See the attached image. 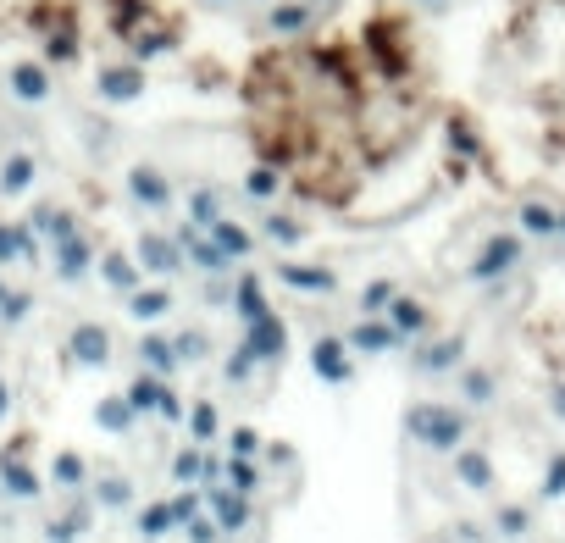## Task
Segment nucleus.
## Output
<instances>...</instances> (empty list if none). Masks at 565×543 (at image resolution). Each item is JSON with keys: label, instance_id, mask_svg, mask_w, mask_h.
I'll return each mask as SVG.
<instances>
[{"label": "nucleus", "instance_id": "nucleus-34", "mask_svg": "<svg viewBox=\"0 0 565 543\" xmlns=\"http://www.w3.org/2000/svg\"><path fill=\"white\" fill-rule=\"evenodd\" d=\"M205 477V444H189V449H178V455H172V483H200Z\"/></svg>", "mask_w": 565, "mask_h": 543}, {"label": "nucleus", "instance_id": "nucleus-46", "mask_svg": "<svg viewBox=\"0 0 565 543\" xmlns=\"http://www.w3.org/2000/svg\"><path fill=\"white\" fill-rule=\"evenodd\" d=\"M172 510H178V521H183V527H189L194 516H205V499H200V494H189V488H183V494H172Z\"/></svg>", "mask_w": 565, "mask_h": 543}, {"label": "nucleus", "instance_id": "nucleus-50", "mask_svg": "<svg viewBox=\"0 0 565 543\" xmlns=\"http://www.w3.org/2000/svg\"><path fill=\"white\" fill-rule=\"evenodd\" d=\"M449 145H455L460 156H477V133H471L466 122H449Z\"/></svg>", "mask_w": 565, "mask_h": 543}, {"label": "nucleus", "instance_id": "nucleus-32", "mask_svg": "<svg viewBox=\"0 0 565 543\" xmlns=\"http://www.w3.org/2000/svg\"><path fill=\"white\" fill-rule=\"evenodd\" d=\"M161 388H167V377H156V372H139L128 388H122V394H128V405H133L139 416H150V411L161 405Z\"/></svg>", "mask_w": 565, "mask_h": 543}, {"label": "nucleus", "instance_id": "nucleus-43", "mask_svg": "<svg viewBox=\"0 0 565 543\" xmlns=\"http://www.w3.org/2000/svg\"><path fill=\"white\" fill-rule=\"evenodd\" d=\"M244 194H250V200H272V194H277V172L272 167L244 172Z\"/></svg>", "mask_w": 565, "mask_h": 543}, {"label": "nucleus", "instance_id": "nucleus-14", "mask_svg": "<svg viewBox=\"0 0 565 543\" xmlns=\"http://www.w3.org/2000/svg\"><path fill=\"white\" fill-rule=\"evenodd\" d=\"M272 278L283 283V289H300V294H333L338 289V278L327 266H305V261H277Z\"/></svg>", "mask_w": 565, "mask_h": 543}, {"label": "nucleus", "instance_id": "nucleus-55", "mask_svg": "<svg viewBox=\"0 0 565 543\" xmlns=\"http://www.w3.org/2000/svg\"><path fill=\"white\" fill-rule=\"evenodd\" d=\"M6 416H12V383L0 377V422H6Z\"/></svg>", "mask_w": 565, "mask_h": 543}, {"label": "nucleus", "instance_id": "nucleus-39", "mask_svg": "<svg viewBox=\"0 0 565 543\" xmlns=\"http://www.w3.org/2000/svg\"><path fill=\"white\" fill-rule=\"evenodd\" d=\"M538 499H565V449H554V455H549V466H543Z\"/></svg>", "mask_w": 565, "mask_h": 543}, {"label": "nucleus", "instance_id": "nucleus-44", "mask_svg": "<svg viewBox=\"0 0 565 543\" xmlns=\"http://www.w3.org/2000/svg\"><path fill=\"white\" fill-rule=\"evenodd\" d=\"M388 300H394V283H366V294H361V311L366 316H388Z\"/></svg>", "mask_w": 565, "mask_h": 543}, {"label": "nucleus", "instance_id": "nucleus-19", "mask_svg": "<svg viewBox=\"0 0 565 543\" xmlns=\"http://www.w3.org/2000/svg\"><path fill=\"white\" fill-rule=\"evenodd\" d=\"M95 427L100 433H111V438H128L133 427H139V411L128 405V394H106L95 405Z\"/></svg>", "mask_w": 565, "mask_h": 543}, {"label": "nucleus", "instance_id": "nucleus-40", "mask_svg": "<svg viewBox=\"0 0 565 543\" xmlns=\"http://www.w3.org/2000/svg\"><path fill=\"white\" fill-rule=\"evenodd\" d=\"M266 239L283 244V250H294V244L305 239V228H300L294 217H283V211H272V217H266Z\"/></svg>", "mask_w": 565, "mask_h": 543}, {"label": "nucleus", "instance_id": "nucleus-31", "mask_svg": "<svg viewBox=\"0 0 565 543\" xmlns=\"http://www.w3.org/2000/svg\"><path fill=\"white\" fill-rule=\"evenodd\" d=\"M200 233H211V239H217L222 250L233 255V261H244V255H255V239H250V233H244V228H239V222H233V217H217V222H211V228H200Z\"/></svg>", "mask_w": 565, "mask_h": 543}, {"label": "nucleus", "instance_id": "nucleus-27", "mask_svg": "<svg viewBox=\"0 0 565 543\" xmlns=\"http://www.w3.org/2000/svg\"><path fill=\"white\" fill-rule=\"evenodd\" d=\"M466 361V338H444V344H427V350H416V372H455V366Z\"/></svg>", "mask_w": 565, "mask_h": 543}, {"label": "nucleus", "instance_id": "nucleus-53", "mask_svg": "<svg viewBox=\"0 0 565 543\" xmlns=\"http://www.w3.org/2000/svg\"><path fill=\"white\" fill-rule=\"evenodd\" d=\"M133 50H139V56H161V50H172V34H150V39H139V45H133Z\"/></svg>", "mask_w": 565, "mask_h": 543}, {"label": "nucleus", "instance_id": "nucleus-54", "mask_svg": "<svg viewBox=\"0 0 565 543\" xmlns=\"http://www.w3.org/2000/svg\"><path fill=\"white\" fill-rule=\"evenodd\" d=\"M549 411L565 422V383H560V388H549Z\"/></svg>", "mask_w": 565, "mask_h": 543}, {"label": "nucleus", "instance_id": "nucleus-3", "mask_svg": "<svg viewBox=\"0 0 565 543\" xmlns=\"http://www.w3.org/2000/svg\"><path fill=\"white\" fill-rule=\"evenodd\" d=\"M122 194H128L139 211H172V183L161 167H150V161H139V167H128V178H122Z\"/></svg>", "mask_w": 565, "mask_h": 543}, {"label": "nucleus", "instance_id": "nucleus-12", "mask_svg": "<svg viewBox=\"0 0 565 543\" xmlns=\"http://www.w3.org/2000/svg\"><path fill=\"white\" fill-rule=\"evenodd\" d=\"M6 89H12V95L23 100V106H45L50 89H56V78H50L45 61H17L12 73H6Z\"/></svg>", "mask_w": 565, "mask_h": 543}, {"label": "nucleus", "instance_id": "nucleus-36", "mask_svg": "<svg viewBox=\"0 0 565 543\" xmlns=\"http://www.w3.org/2000/svg\"><path fill=\"white\" fill-rule=\"evenodd\" d=\"M228 488H239V494L255 499V488H261V466H255V455H228Z\"/></svg>", "mask_w": 565, "mask_h": 543}, {"label": "nucleus", "instance_id": "nucleus-26", "mask_svg": "<svg viewBox=\"0 0 565 543\" xmlns=\"http://www.w3.org/2000/svg\"><path fill=\"white\" fill-rule=\"evenodd\" d=\"M455 483H460V488H477V494H482V488H493V460L482 455V449H466V444H460V449H455Z\"/></svg>", "mask_w": 565, "mask_h": 543}, {"label": "nucleus", "instance_id": "nucleus-24", "mask_svg": "<svg viewBox=\"0 0 565 543\" xmlns=\"http://www.w3.org/2000/svg\"><path fill=\"white\" fill-rule=\"evenodd\" d=\"M133 532L145 543H156V538H167V532H183V521H178V510H172V499H156V505H145L133 516Z\"/></svg>", "mask_w": 565, "mask_h": 543}, {"label": "nucleus", "instance_id": "nucleus-56", "mask_svg": "<svg viewBox=\"0 0 565 543\" xmlns=\"http://www.w3.org/2000/svg\"><path fill=\"white\" fill-rule=\"evenodd\" d=\"M560 233H565V211H560Z\"/></svg>", "mask_w": 565, "mask_h": 543}, {"label": "nucleus", "instance_id": "nucleus-18", "mask_svg": "<svg viewBox=\"0 0 565 543\" xmlns=\"http://www.w3.org/2000/svg\"><path fill=\"white\" fill-rule=\"evenodd\" d=\"M34 178H39V161L28 156V150H12V156L0 161V194H6V200H23V194L34 189Z\"/></svg>", "mask_w": 565, "mask_h": 543}, {"label": "nucleus", "instance_id": "nucleus-22", "mask_svg": "<svg viewBox=\"0 0 565 543\" xmlns=\"http://www.w3.org/2000/svg\"><path fill=\"white\" fill-rule=\"evenodd\" d=\"M139 366H145V372H156V377H172L178 372V344H172L167 333H145L139 338Z\"/></svg>", "mask_w": 565, "mask_h": 543}, {"label": "nucleus", "instance_id": "nucleus-37", "mask_svg": "<svg viewBox=\"0 0 565 543\" xmlns=\"http://www.w3.org/2000/svg\"><path fill=\"white\" fill-rule=\"evenodd\" d=\"M521 233H532V239H549V233H560V211H549V206H521Z\"/></svg>", "mask_w": 565, "mask_h": 543}, {"label": "nucleus", "instance_id": "nucleus-5", "mask_svg": "<svg viewBox=\"0 0 565 543\" xmlns=\"http://www.w3.org/2000/svg\"><path fill=\"white\" fill-rule=\"evenodd\" d=\"M205 510L217 516L222 538H239V532L250 527V494H239V488H228V483H205Z\"/></svg>", "mask_w": 565, "mask_h": 543}, {"label": "nucleus", "instance_id": "nucleus-25", "mask_svg": "<svg viewBox=\"0 0 565 543\" xmlns=\"http://www.w3.org/2000/svg\"><path fill=\"white\" fill-rule=\"evenodd\" d=\"M167 311H172V289L167 283H150V289L139 283V289L128 294V316L133 322H161Z\"/></svg>", "mask_w": 565, "mask_h": 543}, {"label": "nucleus", "instance_id": "nucleus-48", "mask_svg": "<svg viewBox=\"0 0 565 543\" xmlns=\"http://www.w3.org/2000/svg\"><path fill=\"white\" fill-rule=\"evenodd\" d=\"M183 532H189V543H217V538H222V527H217L211 516H194Z\"/></svg>", "mask_w": 565, "mask_h": 543}, {"label": "nucleus", "instance_id": "nucleus-1", "mask_svg": "<svg viewBox=\"0 0 565 543\" xmlns=\"http://www.w3.org/2000/svg\"><path fill=\"white\" fill-rule=\"evenodd\" d=\"M405 433L416 438L421 449H433V455H455L466 444L471 422L460 405H410L405 411Z\"/></svg>", "mask_w": 565, "mask_h": 543}, {"label": "nucleus", "instance_id": "nucleus-47", "mask_svg": "<svg viewBox=\"0 0 565 543\" xmlns=\"http://www.w3.org/2000/svg\"><path fill=\"white\" fill-rule=\"evenodd\" d=\"M78 56V39L73 34H50L45 39V61H73Z\"/></svg>", "mask_w": 565, "mask_h": 543}, {"label": "nucleus", "instance_id": "nucleus-2", "mask_svg": "<svg viewBox=\"0 0 565 543\" xmlns=\"http://www.w3.org/2000/svg\"><path fill=\"white\" fill-rule=\"evenodd\" d=\"M521 255H527V239H521V233H493V239L477 250V261L466 266V278L471 283H499L505 272L521 266Z\"/></svg>", "mask_w": 565, "mask_h": 543}, {"label": "nucleus", "instance_id": "nucleus-4", "mask_svg": "<svg viewBox=\"0 0 565 543\" xmlns=\"http://www.w3.org/2000/svg\"><path fill=\"white\" fill-rule=\"evenodd\" d=\"M311 372L322 377L327 388H344L349 377H355V361H349V338H333V333L311 338Z\"/></svg>", "mask_w": 565, "mask_h": 543}, {"label": "nucleus", "instance_id": "nucleus-30", "mask_svg": "<svg viewBox=\"0 0 565 543\" xmlns=\"http://www.w3.org/2000/svg\"><path fill=\"white\" fill-rule=\"evenodd\" d=\"M89 499H95V510H128L133 483L128 477H89Z\"/></svg>", "mask_w": 565, "mask_h": 543}, {"label": "nucleus", "instance_id": "nucleus-38", "mask_svg": "<svg viewBox=\"0 0 565 543\" xmlns=\"http://www.w3.org/2000/svg\"><path fill=\"white\" fill-rule=\"evenodd\" d=\"M493 394H499V388H493V372H460V399H466V405H493Z\"/></svg>", "mask_w": 565, "mask_h": 543}, {"label": "nucleus", "instance_id": "nucleus-11", "mask_svg": "<svg viewBox=\"0 0 565 543\" xmlns=\"http://www.w3.org/2000/svg\"><path fill=\"white\" fill-rule=\"evenodd\" d=\"M133 255H139V266H145V272H156V278H172V272L189 261V255H183V244L167 239V233H139Z\"/></svg>", "mask_w": 565, "mask_h": 543}, {"label": "nucleus", "instance_id": "nucleus-49", "mask_svg": "<svg viewBox=\"0 0 565 543\" xmlns=\"http://www.w3.org/2000/svg\"><path fill=\"white\" fill-rule=\"evenodd\" d=\"M156 416H161V422H183V416H189V405H183V399L172 394V388H161V405H156Z\"/></svg>", "mask_w": 565, "mask_h": 543}, {"label": "nucleus", "instance_id": "nucleus-52", "mask_svg": "<svg viewBox=\"0 0 565 543\" xmlns=\"http://www.w3.org/2000/svg\"><path fill=\"white\" fill-rule=\"evenodd\" d=\"M272 28H283V34H289V28H305V6H283V12L272 17Z\"/></svg>", "mask_w": 565, "mask_h": 543}, {"label": "nucleus", "instance_id": "nucleus-13", "mask_svg": "<svg viewBox=\"0 0 565 543\" xmlns=\"http://www.w3.org/2000/svg\"><path fill=\"white\" fill-rule=\"evenodd\" d=\"M50 244L39 239L28 222H0V266H12V261H45Z\"/></svg>", "mask_w": 565, "mask_h": 543}, {"label": "nucleus", "instance_id": "nucleus-7", "mask_svg": "<svg viewBox=\"0 0 565 543\" xmlns=\"http://www.w3.org/2000/svg\"><path fill=\"white\" fill-rule=\"evenodd\" d=\"M50 266H56V278H61V283H84L89 272L100 266V255H95V244H89L84 233H73V239L50 244Z\"/></svg>", "mask_w": 565, "mask_h": 543}, {"label": "nucleus", "instance_id": "nucleus-20", "mask_svg": "<svg viewBox=\"0 0 565 543\" xmlns=\"http://www.w3.org/2000/svg\"><path fill=\"white\" fill-rule=\"evenodd\" d=\"M28 228H34L45 244H61V239H73L78 233V217L67 206H34L28 211Z\"/></svg>", "mask_w": 565, "mask_h": 543}, {"label": "nucleus", "instance_id": "nucleus-9", "mask_svg": "<svg viewBox=\"0 0 565 543\" xmlns=\"http://www.w3.org/2000/svg\"><path fill=\"white\" fill-rule=\"evenodd\" d=\"M244 350H250L255 361H283V350H289V327H283V316L277 311L255 316V322L244 327Z\"/></svg>", "mask_w": 565, "mask_h": 543}, {"label": "nucleus", "instance_id": "nucleus-28", "mask_svg": "<svg viewBox=\"0 0 565 543\" xmlns=\"http://www.w3.org/2000/svg\"><path fill=\"white\" fill-rule=\"evenodd\" d=\"M388 322H394L405 338H416V333H427V327H433V316H427V305H421V300L394 294V300H388Z\"/></svg>", "mask_w": 565, "mask_h": 543}, {"label": "nucleus", "instance_id": "nucleus-45", "mask_svg": "<svg viewBox=\"0 0 565 543\" xmlns=\"http://www.w3.org/2000/svg\"><path fill=\"white\" fill-rule=\"evenodd\" d=\"M228 449L233 455H255L261 460V449H266V438L255 433V427H233V438H228Z\"/></svg>", "mask_w": 565, "mask_h": 543}, {"label": "nucleus", "instance_id": "nucleus-33", "mask_svg": "<svg viewBox=\"0 0 565 543\" xmlns=\"http://www.w3.org/2000/svg\"><path fill=\"white\" fill-rule=\"evenodd\" d=\"M28 311H34V294H28V289H12V283L0 278V322L17 327V322H28Z\"/></svg>", "mask_w": 565, "mask_h": 543}, {"label": "nucleus", "instance_id": "nucleus-42", "mask_svg": "<svg viewBox=\"0 0 565 543\" xmlns=\"http://www.w3.org/2000/svg\"><path fill=\"white\" fill-rule=\"evenodd\" d=\"M172 344H178V361L183 366H194V361H205V355H211V338H205V333H178Z\"/></svg>", "mask_w": 565, "mask_h": 543}, {"label": "nucleus", "instance_id": "nucleus-23", "mask_svg": "<svg viewBox=\"0 0 565 543\" xmlns=\"http://www.w3.org/2000/svg\"><path fill=\"white\" fill-rule=\"evenodd\" d=\"M45 477L61 488V494H78V488H89V460L78 455V449H56V460H50Z\"/></svg>", "mask_w": 565, "mask_h": 543}, {"label": "nucleus", "instance_id": "nucleus-41", "mask_svg": "<svg viewBox=\"0 0 565 543\" xmlns=\"http://www.w3.org/2000/svg\"><path fill=\"white\" fill-rule=\"evenodd\" d=\"M493 521H499V527H493L499 538H527V527H532V516H527L521 505H505V510H499Z\"/></svg>", "mask_w": 565, "mask_h": 543}, {"label": "nucleus", "instance_id": "nucleus-10", "mask_svg": "<svg viewBox=\"0 0 565 543\" xmlns=\"http://www.w3.org/2000/svg\"><path fill=\"white\" fill-rule=\"evenodd\" d=\"M410 338L399 333L388 316H361V322L349 327V350H361V355H383V350H405Z\"/></svg>", "mask_w": 565, "mask_h": 543}, {"label": "nucleus", "instance_id": "nucleus-8", "mask_svg": "<svg viewBox=\"0 0 565 543\" xmlns=\"http://www.w3.org/2000/svg\"><path fill=\"white\" fill-rule=\"evenodd\" d=\"M0 494H6V499H23V505L45 494V477H39V471L23 460V444L0 455Z\"/></svg>", "mask_w": 565, "mask_h": 543}, {"label": "nucleus", "instance_id": "nucleus-29", "mask_svg": "<svg viewBox=\"0 0 565 543\" xmlns=\"http://www.w3.org/2000/svg\"><path fill=\"white\" fill-rule=\"evenodd\" d=\"M183 433H189V444H211V438L222 433V411L211 399H194L189 416H183Z\"/></svg>", "mask_w": 565, "mask_h": 543}, {"label": "nucleus", "instance_id": "nucleus-6", "mask_svg": "<svg viewBox=\"0 0 565 543\" xmlns=\"http://www.w3.org/2000/svg\"><path fill=\"white\" fill-rule=\"evenodd\" d=\"M67 355H73V366H84V372H100V366H111V327L78 322L73 333H67Z\"/></svg>", "mask_w": 565, "mask_h": 543}, {"label": "nucleus", "instance_id": "nucleus-51", "mask_svg": "<svg viewBox=\"0 0 565 543\" xmlns=\"http://www.w3.org/2000/svg\"><path fill=\"white\" fill-rule=\"evenodd\" d=\"M250 366H255V355L239 344V350L228 355V383H244V377H250Z\"/></svg>", "mask_w": 565, "mask_h": 543}, {"label": "nucleus", "instance_id": "nucleus-15", "mask_svg": "<svg viewBox=\"0 0 565 543\" xmlns=\"http://www.w3.org/2000/svg\"><path fill=\"white\" fill-rule=\"evenodd\" d=\"M95 95L106 100V106H128V100L145 95V73H139V67H106V73L95 78Z\"/></svg>", "mask_w": 565, "mask_h": 543}, {"label": "nucleus", "instance_id": "nucleus-35", "mask_svg": "<svg viewBox=\"0 0 565 543\" xmlns=\"http://www.w3.org/2000/svg\"><path fill=\"white\" fill-rule=\"evenodd\" d=\"M217 217H222V194H217V189H205V183H200V189L189 194V222H194V228H211Z\"/></svg>", "mask_w": 565, "mask_h": 543}, {"label": "nucleus", "instance_id": "nucleus-16", "mask_svg": "<svg viewBox=\"0 0 565 543\" xmlns=\"http://www.w3.org/2000/svg\"><path fill=\"white\" fill-rule=\"evenodd\" d=\"M95 527V499H78L73 510H61L56 521H45V543H78Z\"/></svg>", "mask_w": 565, "mask_h": 543}, {"label": "nucleus", "instance_id": "nucleus-17", "mask_svg": "<svg viewBox=\"0 0 565 543\" xmlns=\"http://www.w3.org/2000/svg\"><path fill=\"white\" fill-rule=\"evenodd\" d=\"M100 278H106V289L111 294H122L128 300L139 283H145V266L133 261V255H122V250H111V255H100Z\"/></svg>", "mask_w": 565, "mask_h": 543}, {"label": "nucleus", "instance_id": "nucleus-21", "mask_svg": "<svg viewBox=\"0 0 565 543\" xmlns=\"http://www.w3.org/2000/svg\"><path fill=\"white\" fill-rule=\"evenodd\" d=\"M233 311H239V322L250 327L255 316H266L272 305H266V283H261V272H239V283H233Z\"/></svg>", "mask_w": 565, "mask_h": 543}]
</instances>
